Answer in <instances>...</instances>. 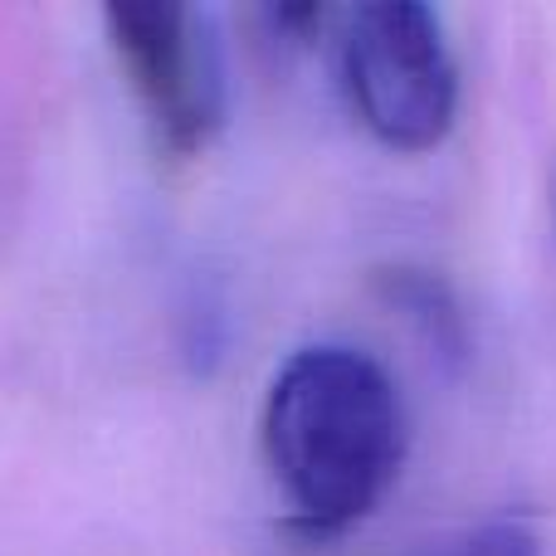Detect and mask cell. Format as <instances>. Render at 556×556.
Wrapping results in <instances>:
<instances>
[{"label": "cell", "instance_id": "6da1fadb", "mask_svg": "<svg viewBox=\"0 0 556 556\" xmlns=\"http://www.w3.org/2000/svg\"><path fill=\"white\" fill-rule=\"evenodd\" d=\"M260 444L288 522L313 542L342 538L401 479V391L371 352L342 342L298 346L264 391Z\"/></svg>", "mask_w": 556, "mask_h": 556}, {"label": "cell", "instance_id": "7a4b0ae2", "mask_svg": "<svg viewBox=\"0 0 556 556\" xmlns=\"http://www.w3.org/2000/svg\"><path fill=\"white\" fill-rule=\"evenodd\" d=\"M337 74L352 117L386 152H434L459 113V64L444 20L420 0L337 15Z\"/></svg>", "mask_w": 556, "mask_h": 556}, {"label": "cell", "instance_id": "3957f363", "mask_svg": "<svg viewBox=\"0 0 556 556\" xmlns=\"http://www.w3.org/2000/svg\"><path fill=\"white\" fill-rule=\"evenodd\" d=\"M103 35L156 152L176 162H195L211 152L230 117L225 49L211 10L108 5Z\"/></svg>", "mask_w": 556, "mask_h": 556}, {"label": "cell", "instance_id": "277c9868", "mask_svg": "<svg viewBox=\"0 0 556 556\" xmlns=\"http://www.w3.org/2000/svg\"><path fill=\"white\" fill-rule=\"evenodd\" d=\"M415 556H542V538L522 518H489L479 528H464L454 538H440Z\"/></svg>", "mask_w": 556, "mask_h": 556}]
</instances>
